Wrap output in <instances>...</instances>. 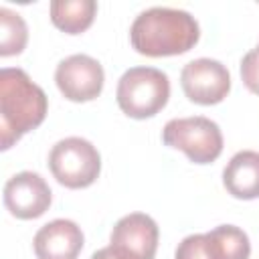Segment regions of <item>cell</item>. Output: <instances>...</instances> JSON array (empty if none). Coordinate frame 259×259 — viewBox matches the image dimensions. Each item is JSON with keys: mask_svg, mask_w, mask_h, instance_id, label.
<instances>
[{"mask_svg": "<svg viewBox=\"0 0 259 259\" xmlns=\"http://www.w3.org/2000/svg\"><path fill=\"white\" fill-rule=\"evenodd\" d=\"M200 38L194 16L186 10L154 6L140 12L130 28L132 47L146 57H170L190 51Z\"/></svg>", "mask_w": 259, "mask_h": 259, "instance_id": "1", "label": "cell"}, {"mask_svg": "<svg viewBox=\"0 0 259 259\" xmlns=\"http://www.w3.org/2000/svg\"><path fill=\"white\" fill-rule=\"evenodd\" d=\"M47 95L32 79L14 67L0 71V148L8 150L47 115Z\"/></svg>", "mask_w": 259, "mask_h": 259, "instance_id": "2", "label": "cell"}, {"mask_svg": "<svg viewBox=\"0 0 259 259\" xmlns=\"http://www.w3.org/2000/svg\"><path fill=\"white\" fill-rule=\"evenodd\" d=\"M170 97L168 75L154 67H132L117 83L115 99L119 109L134 117L146 119L162 111Z\"/></svg>", "mask_w": 259, "mask_h": 259, "instance_id": "3", "label": "cell"}, {"mask_svg": "<svg viewBox=\"0 0 259 259\" xmlns=\"http://www.w3.org/2000/svg\"><path fill=\"white\" fill-rule=\"evenodd\" d=\"M162 142L170 148L182 150L194 164H210L223 152L221 127L202 115L170 119L164 125Z\"/></svg>", "mask_w": 259, "mask_h": 259, "instance_id": "4", "label": "cell"}, {"mask_svg": "<svg viewBox=\"0 0 259 259\" xmlns=\"http://www.w3.org/2000/svg\"><path fill=\"white\" fill-rule=\"evenodd\" d=\"M49 168L59 184L67 188H85L97 180L101 156L89 140L71 136L53 146Z\"/></svg>", "mask_w": 259, "mask_h": 259, "instance_id": "5", "label": "cell"}, {"mask_svg": "<svg viewBox=\"0 0 259 259\" xmlns=\"http://www.w3.org/2000/svg\"><path fill=\"white\" fill-rule=\"evenodd\" d=\"M180 85L184 95L200 105L221 103L231 89L229 69L214 59H194L182 67Z\"/></svg>", "mask_w": 259, "mask_h": 259, "instance_id": "6", "label": "cell"}, {"mask_svg": "<svg viewBox=\"0 0 259 259\" xmlns=\"http://www.w3.org/2000/svg\"><path fill=\"white\" fill-rule=\"evenodd\" d=\"M103 67L89 55H71L57 65L55 81L59 91L75 103L95 99L103 89Z\"/></svg>", "mask_w": 259, "mask_h": 259, "instance_id": "7", "label": "cell"}, {"mask_svg": "<svg viewBox=\"0 0 259 259\" xmlns=\"http://www.w3.org/2000/svg\"><path fill=\"white\" fill-rule=\"evenodd\" d=\"M111 247L125 259H154L158 249V225L150 214L121 217L111 231Z\"/></svg>", "mask_w": 259, "mask_h": 259, "instance_id": "8", "label": "cell"}, {"mask_svg": "<svg viewBox=\"0 0 259 259\" xmlns=\"http://www.w3.org/2000/svg\"><path fill=\"white\" fill-rule=\"evenodd\" d=\"M51 188L36 172H18L4 184V204L16 219H36L51 206Z\"/></svg>", "mask_w": 259, "mask_h": 259, "instance_id": "9", "label": "cell"}, {"mask_svg": "<svg viewBox=\"0 0 259 259\" xmlns=\"http://www.w3.org/2000/svg\"><path fill=\"white\" fill-rule=\"evenodd\" d=\"M36 259H77L83 249L81 227L69 219H55L34 235Z\"/></svg>", "mask_w": 259, "mask_h": 259, "instance_id": "10", "label": "cell"}, {"mask_svg": "<svg viewBox=\"0 0 259 259\" xmlns=\"http://www.w3.org/2000/svg\"><path fill=\"white\" fill-rule=\"evenodd\" d=\"M223 184L235 198H259V152H237L223 170Z\"/></svg>", "mask_w": 259, "mask_h": 259, "instance_id": "11", "label": "cell"}, {"mask_svg": "<svg viewBox=\"0 0 259 259\" xmlns=\"http://www.w3.org/2000/svg\"><path fill=\"white\" fill-rule=\"evenodd\" d=\"M97 2L95 0H53L51 2V20L57 28L67 34H79L87 30L95 18Z\"/></svg>", "mask_w": 259, "mask_h": 259, "instance_id": "12", "label": "cell"}, {"mask_svg": "<svg viewBox=\"0 0 259 259\" xmlns=\"http://www.w3.org/2000/svg\"><path fill=\"white\" fill-rule=\"evenodd\" d=\"M204 235L212 259H249L251 243L243 229L235 225H221Z\"/></svg>", "mask_w": 259, "mask_h": 259, "instance_id": "13", "label": "cell"}, {"mask_svg": "<svg viewBox=\"0 0 259 259\" xmlns=\"http://www.w3.org/2000/svg\"><path fill=\"white\" fill-rule=\"evenodd\" d=\"M28 40V28L26 22L18 12H12L10 8H0V55L12 57L24 51Z\"/></svg>", "mask_w": 259, "mask_h": 259, "instance_id": "14", "label": "cell"}, {"mask_svg": "<svg viewBox=\"0 0 259 259\" xmlns=\"http://www.w3.org/2000/svg\"><path fill=\"white\" fill-rule=\"evenodd\" d=\"M174 259H212L208 245H206V235L184 237L176 247Z\"/></svg>", "mask_w": 259, "mask_h": 259, "instance_id": "15", "label": "cell"}, {"mask_svg": "<svg viewBox=\"0 0 259 259\" xmlns=\"http://www.w3.org/2000/svg\"><path fill=\"white\" fill-rule=\"evenodd\" d=\"M241 79H243L245 87L251 93L259 95V51L257 49L249 51L243 57V61H241Z\"/></svg>", "mask_w": 259, "mask_h": 259, "instance_id": "16", "label": "cell"}, {"mask_svg": "<svg viewBox=\"0 0 259 259\" xmlns=\"http://www.w3.org/2000/svg\"><path fill=\"white\" fill-rule=\"evenodd\" d=\"M91 259H125L121 253H117L111 245L109 247H103V249H99V251H95L93 255H91Z\"/></svg>", "mask_w": 259, "mask_h": 259, "instance_id": "17", "label": "cell"}, {"mask_svg": "<svg viewBox=\"0 0 259 259\" xmlns=\"http://www.w3.org/2000/svg\"><path fill=\"white\" fill-rule=\"evenodd\" d=\"M257 51H259V45H257Z\"/></svg>", "mask_w": 259, "mask_h": 259, "instance_id": "18", "label": "cell"}]
</instances>
